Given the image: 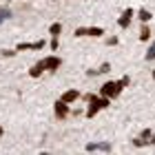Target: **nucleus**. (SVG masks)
Segmentation results:
<instances>
[{"label": "nucleus", "mask_w": 155, "mask_h": 155, "mask_svg": "<svg viewBox=\"0 0 155 155\" xmlns=\"http://www.w3.org/2000/svg\"><path fill=\"white\" fill-rule=\"evenodd\" d=\"M38 64L42 67V71H51V73H55L60 69V64H62V58H58V55H47V58H42Z\"/></svg>", "instance_id": "20e7f679"}, {"label": "nucleus", "mask_w": 155, "mask_h": 155, "mask_svg": "<svg viewBox=\"0 0 155 155\" xmlns=\"http://www.w3.org/2000/svg\"><path fill=\"white\" fill-rule=\"evenodd\" d=\"M151 133H153V131H151V129H144V131H142V133H140V135H142V137H144V140H146V142H149V137H151Z\"/></svg>", "instance_id": "412c9836"}, {"label": "nucleus", "mask_w": 155, "mask_h": 155, "mask_svg": "<svg viewBox=\"0 0 155 155\" xmlns=\"http://www.w3.org/2000/svg\"><path fill=\"white\" fill-rule=\"evenodd\" d=\"M73 36L75 38H102L104 29H102V27H78Z\"/></svg>", "instance_id": "7ed1b4c3"}, {"label": "nucleus", "mask_w": 155, "mask_h": 155, "mask_svg": "<svg viewBox=\"0 0 155 155\" xmlns=\"http://www.w3.org/2000/svg\"><path fill=\"white\" fill-rule=\"evenodd\" d=\"M107 45H109V47H115V45H117V36H111V38H107Z\"/></svg>", "instance_id": "aec40b11"}, {"label": "nucleus", "mask_w": 155, "mask_h": 155, "mask_svg": "<svg viewBox=\"0 0 155 155\" xmlns=\"http://www.w3.org/2000/svg\"><path fill=\"white\" fill-rule=\"evenodd\" d=\"M137 18H140V22H149V20L153 18V13H151L149 9H140V11H137Z\"/></svg>", "instance_id": "f8f14e48"}, {"label": "nucleus", "mask_w": 155, "mask_h": 155, "mask_svg": "<svg viewBox=\"0 0 155 155\" xmlns=\"http://www.w3.org/2000/svg\"><path fill=\"white\" fill-rule=\"evenodd\" d=\"M117 84H120V87H122V89H126V87H129V84H131V78H129V75H122V78H120V80H117Z\"/></svg>", "instance_id": "dca6fc26"}, {"label": "nucleus", "mask_w": 155, "mask_h": 155, "mask_svg": "<svg viewBox=\"0 0 155 155\" xmlns=\"http://www.w3.org/2000/svg\"><path fill=\"white\" fill-rule=\"evenodd\" d=\"M45 47V40H36V42H20L16 45V51H40Z\"/></svg>", "instance_id": "423d86ee"}, {"label": "nucleus", "mask_w": 155, "mask_h": 155, "mask_svg": "<svg viewBox=\"0 0 155 155\" xmlns=\"http://www.w3.org/2000/svg\"><path fill=\"white\" fill-rule=\"evenodd\" d=\"M18 51H16V49H2V55H5V58H11V55H16Z\"/></svg>", "instance_id": "6ab92c4d"}, {"label": "nucleus", "mask_w": 155, "mask_h": 155, "mask_svg": "<svg viewBox=\"0 0 155 155\" xmlns=\"http://www.w3.org/2000/svg\"><path fill=\"white\" fill-rule=\"evenodd\" d=\"M2 133H5V131H2V126H0V137H2Z\"/></svg>", "instance_id": "b1692460"}, {"label": "nucleus", "mask_w": 155, "mask_h": 155, "mask_svg": "<svg viewBox=\"0 0 155 155\" xmlns=\"http://www.w3.org/2000/svg\"><path fill=\"white\" fill-rule=\"evenodd\" d=\"M113 146H111L109 142H91V144H87V151L89 153H93V151H102V153H109Z\"/></svg>", "instance_id": "6e6552de"}, {"label": "nucleus", "mask_w": 155, "mask_h": 155, "mask_svg": "<svg viewBox=\"0 0 155 155\" xmlns=\"http://www.w3.org/2000/svg\"><path fill=\"white\" fill-rule=\"evenodd\" d=\"M109 71H111V64H109V62H102L100 69H95V73H109Z\"/></svg>", "instance_id": "f3484780"}, {"label": "nucleus", "mask_w": 155, "mask_h": 155, "mask_svg": "<svg viewBox=\"0 0 155 155\" xmlns=\"http://www.w3.org/2000/svg\"><path fill=\"white\" fill-rule=\"evenodd\" d=\"M120 93H122V87L117 84V80H115V82H113V80H111V82H104L102 87H100V95L109 97V100H115Z\"/></svg>", "instance_id": "f03ea898"}, {"label": "nucleus", "mask_w": 155, "mask_h": 155, "mask_svg": "<svg viewBox=\"0 0 155 155\" xmlns=\"http://www.w3.org/2000/svg\"><path fill=\"white\" fill-rule=\"evenodd\" d=\"M146 144H149V142H146V140H144L142 135H140V137H135V140H133V146H137V149H140V146H146Z\"/></svg>", "instance_id": "a211bd4d"}, {"label": "nucleus", "mask_w": 155, "mask_h": 155, "mask_svg": "<svg viewBox=\"0 0 155 155\" xmlns=\"http://www.w3.org/2000/svg\"><path fill=\"white\" fill-rule=\"evenodd\" d=\"M146 62H151V60H155V42H151V47H149V51H146Z\"/></svg>", "instance_id": "2eb2a0df"}, {"label": "nucleus", "mask_w": 155, "mask_h": 155, "mask_svg": "<svg viewBox=\"0 0 155 155\" xmlns=\"http://www.w3.org/2000/svg\"><path fill=\"white\" fill-rule=\"evenodd\" d=\"M53 113L58 120H67L69 113H71V109H69V104L67 102H62V100H55L53 102Z\"/></svg>", "instance_id": "39448f33"}, {"label": "nucleus", "mask_w": 155, "mask_h": 155, "mask_svg": "<svg viewBox=\"0 0 155 155\" xmlns=\"http://www.w3.org/2000/svg\"><path fill=\"white\" fill-rule=\"evenodd\" d=\"M42 73H45V71H42V67L38 64V62H36V64H33V67L29 69V75H31V78H40Z\"/></svg>", "instance_id": "ddd939ff"}, {"label": "nucleus", "mask_w": 155, "mask_h": 155, "mask_svg": "<svg viewBox=\"0 0 155 155\" xmlns=\"http://www.w3.org/2000/svg\"><path fill=\"white\" fill-rule=\"evenodd\" d=\"M49 33H51V38H60V33H62V25H60V22H53L51 27H49Z\"/></svg>", "instance_id": "9d476101"}, {"label": "nucleus", "mask_w": 155, "mask_h": 155, "mask_svg": "<svg viewBox=\"0 0 155 155\" xmlns=\"http://www.w3.org/2000/svg\"><path fill=\"white\" fill-rule=\"evenodd\" d=\"M51 49H53V51L58 49V38H51Z\"/></svg>", "instance_id": "4be33fe9"}, {"label": "nucleus", "mask_w": 155, "mask_h": 155, "mask_svg": "<svg viewBox=\"0 0 155 155\" xmlns=\"http://www.w3.org/2000/svg\"><path fill=\"white\" fill-rule=\"evenodd\" d=\"M133 16H135V11H133L131 7H129V9H124V11H122V16L117 18L120 29H129V27H131V20H133Z\"/></svg>", "instance_id": "0eeeda50"}, {"label": "nucleus", "mask_w": 155, "mask_h": 155, "mask_svg": "<svg viewBox=\"0 0 155 155\" xmlns=\"http://www.w3.org/2000/svg\"><path fill=\"white\" fill-rule=\"evenodd\" d=\"M84 102L89 104V109H87V117H95L97 115V111H102V109H107L111 100L109 97H104V95H93V93H87L84 95Z\"/></svg>", "instance_id": "f257e3e1"}, {"label": "nucleus", "mask_w": 155, "mask_h": 155, "mask_svg": "<svg viewBox=\"0 0 155 155\" xmlns=\"http://www.w3.org/2000/svg\"><path fill=\"white\" fill-rule=\"evenodd\" d=\"M149 144H153V146H155V133H151V137H149Z\"/></svg>", "instance_id": "5701e85b"}, {"label": "nucleus", "mask_w": 155, "mask_h": 155, "mask_svg": "<svg viewBox=\"0 0 155 155\" xmlns=\"http://www.w3.org/2000/svg\"><path fill=\"white\" fill-rule=\"evenodd\" d=\"M149 38H151V29H149V25H146V22H142V29H140V40L146 42Z\"/></svg>", "instance_id": "9b49d317"}, {"label": "nucleus", "mask_w": 155, "mask_h": 155, "mask_svg": "<svg viewBox=\"0 0 155 155\" xmlns=\"http://www.w3.org/2000/svg\"><path fill=\"white\" fill-rule=\"evenodd\" d=\"M153 80H155V69H153Z\"/></svg>", "instance_id": "393cba45"}, {"label": "nucleus", "mask_w": 155, "mask_h": 155, "mask_svg": "<svg viewBox=\"0 0 155 155\" xmlns=\"http://www.w3.org/2000/svg\"><path fill=\"white\" fill-rule=\"evenodd\" d=\"M78 97H80V91H75V89H69V91H64V93L60 95V100L62 102H67V104H73Z\"/></svg>", "instance_id": "1a4fd4ad"}, {"label": "nucleus", "mask_w": 155, "mask_h": 155, "mask_svg": "<svg viewBox=\"0 0 155 155\" xmlns=\"http://www.w3.org/2000/svg\"><path fill=\"white\" fill-rule=\"evenodd\" d=\"M11 18V9H7V7H0V25L5 22V20Z\"/></svg>", "instance_id": "4468645a"}]
</instances>
